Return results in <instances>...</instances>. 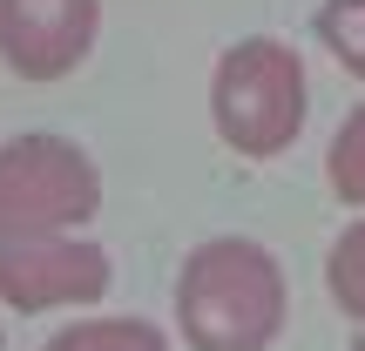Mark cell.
Here are the masks:
<instances>
[{"label":"cell","mask_w":365,"mask_h":351,"mask_svg":"<svg viewBox=\"0 0 365 351\" xmlns=\"http://www.w3.org/2000/svg\"><path fill=\"white\" fill-rule=\"evenodd\" d=\"M325 290L339 304V318L365 325V216L345 223V236L325 250Z\"/></svg>","instance_id":"obj_7"},{"label":"cell","mask_w":365,"mask_h":351,"mask_svg":"<svg viewBox=\"0 0 365 351\" xmlns=\"http://www.w3.org/2000/svg\"><path fill=\"white\" fill-rule=\"evenodd\" d=\"M115 263L95 236L75 230H0V304L21 318L102 304Z\"/></svg>","instance_id":"obj_4"},{"label":"cell","mask_w":365,"mask_h":351,"mask_svg":"<svg viewBox=\"0 0 365 351\" xmlns=\"http://www.w3.org/2000/svg\"><path fill=\"white\" fill-rule=\"evenodd\" d=\"M312 27H318V41H325L331 61L365 81V0H318Z\"/></svg>","instance_id":"obj_9"},{"label":"cell","mask_w":365,"mask_h":351,"mask_svg":"<svg viewBox=\"0 0 365 351\" xmlns=\"http://www.w3.org/2000/svg\"><path fill=\"white\" fill-rule=\"evenodd\" d=\"M325 182H331V196H339L345 209H365V102L339 122V135H331Z\"/></svg>","instance_id":"obj_8"},{"label":"cell","mask_w":365,"mask_h":351,"mask_svg":"<svg viewBox=\"0 0 365 351\" xmlns=\"http://www.w3.org/2000/svg\"><path fill=\"white\" fill-rule=\"evenodd\" d=\"M312 115V81L291 41L277 34H244L217 54L210 68V129L230 156L271 162L304 135Z\"/></svg>","instance_id":"obj_2"},{"label":"cell","mask_w":365,"mask_h":351,"mask_svg":"<svg viewBox=\"0 0 365 351\" xmlns=\"http://www.w3.org/2000/svg\"><path fill=\"white\" fill-rule=\"evenodd\" d=\"M291 318V284L271 243L203 236L176 271V338L190 351H271Z\"/></svg>","instance_id":"obj_1"},{"label":"cell","mask_w":365,"mask_h":351,"mask_svg":"<svg viewBox=\"0 0 365 351\" xmlns=\"http://www.w3.org/2000/svg\"><path fill=\"white\" fill-rule=\"evenodd\" d=\"M352 351H365V331H359V338H352Z\"/></svg>","instance_id":"obj_10"},{"label":"cell","mask_w":365,"mask_h":351,"mask_svg":"<svg viewBox=\"0 0 365 351\" xmlns=\"http://www.w3.org/2000/svg\"><path fill=\"white\" fill-rule=\"evenodd\" d=\"M102 0H0V68L21 81H61L95 54Z\"/></svg>","instance_id":"obj_5"},{"label":"cell","mask_w":365,"mask_h":351,"mask_svg":"<svg viewBox=\"0 0 365 351\" xmlns=\"http://www.w3.org/2000/svg\"><path fill=\"white\" fill-rule=\"evenodd\" d=\"M0 351H7V331H0Z\"/></svg>","instance_id":"obj_11"},{"label":"cell","mask_w":365,"mask_h":351,"mask_svg":"<svg viewBox=\"0 0 365 351\" xmlns=\"http://www.w3.org/2000/svg\"><path fill=\"white\" fill-rule=\"evenodd\" d=\"M102 209V169L75 135L21 129L0 142V230H81Z\"/></svg>","instance_id":"obj_3"},{"label":"cell","mask_w":365,"mask_h":351,"mask_svg":"<svg viewBox=\"0 0 365 351\" xmlns=\"http://www.w3.org/2000/svg\"><path fill=\"white\" fill-rule=\"evenodd\" d=\"M41 351H176V345L149 318H75V325H61Z\"/></svg>","instance_id":"obj_6"}]
</instances>
